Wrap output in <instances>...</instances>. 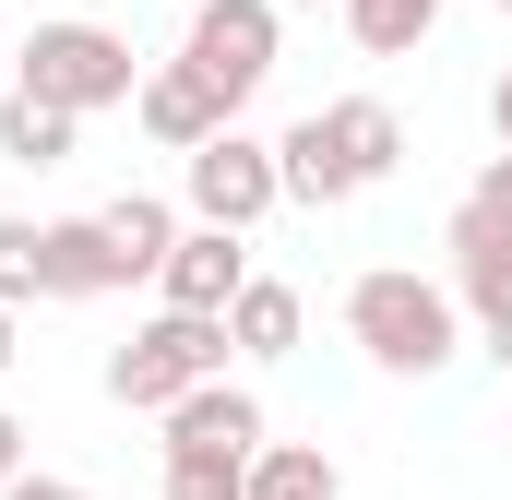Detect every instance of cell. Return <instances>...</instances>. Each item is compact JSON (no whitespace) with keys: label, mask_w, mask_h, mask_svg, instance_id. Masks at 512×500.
<instances>
[{"label":"cell","mask_w":512,"mask_h":500,"mask_svg":"<svg viewBox=\"0 0 512 500\" xmlns=\"http://www.w3.org/2000/svg\"><path fill=\"white\" fill-rule=\"evenodd\" d=\"M393 155H405V120H393L382 96H334V108H310V120L274 143L286 203H358V191L393 179Z\"/></svg>","instance_id":"cell-1"},{"label":"cell","mask_w":512,"mask_h":500,"mask_svg":"<svg viewBox=\"0 0 512 500\" xmlns=\"http://www.w3.org/2000/svg\"><path fill=\"white\" fill-rule=\"evenodd\" d=\"M346 334H358V346H370V370H393V381L453 370V346H465L453 286H429V274H405V262H382V274H358V286H346Z\"/></svg>","instance_id":"cell-2"},{"label":"cell","mask_w":512,"mask_h":500,"mask_svg":"<svg viewBox=\"0 0 512 500\" xmlns=\"http://www.w3.org/2000/svg\"><path fill=\"white\" fill-rule=\"evenodd\" d=\"M227 310H155L131 346H108V405H131V417H167L191 381H227Z\"/></svg>","instance_id":"cell-3"},{"label":"cell","mask_w":512,"mask_h":500,"mask_svg":"<svg viewBox=\"0 0 512 500\" xmlns=\"http://www.w3.org/2000/svg\"><path fill=\"white\" fill-rule=\"evenodd\" d=\"M12 84H36L48 108L96 120V108H131L143 60H131V36H108V24H84V12H48V24L24 36V72H12Z\"/></svg>","instance_id":"cell-4"},{"label":"cell","mask_w":512,"mask_h":500,"mask_svg":"<svg viewBox=\"0 0 512 500\" xmlns=\"http://www.w3.org/2000/svg\"><path fill=\"white\" fill-rule=\"evenodd\" d=\"M274 24H286V0H191V72L227 96V108H251L262 72H274Z\"/></svg>","instance_id":"cell-5"},{"label":"cell","mask_w":512,"mask_h":500,"mask_svg":"<svg viewBox=\"0 0 512 500\" xmlns=\"http://www.w3.org/2000/svg\"><path fill=\"white\" fill-rule=\"evenodd\" d=\"M274 203H286V167H274L262 131L227 120L215 143H191V215H203V227H262Z\"/></svg>","instance_id":"cell-6"},{"label":"cell","mask_w":512,"mask_h":500,"mask_svg":"<svg viewBox=\"0 0 512 500\" xmlns=\"http://www.w3.org/2000/svg\"><path fill=\"white\" fill-rule=\"evenodd\" d=\"M131 120L155 131V143H167V155H191V143H215V131L239 120V108H227V96H215V84H203V72H191V60H155V72H143V84H131Z\"/></svg>","instance_id":"cell-7"},{"label":"cell","mask_w":512,"mask_h":500,"mask_svg":"<svg viewBox=\"0 0 512 500\" xmlns=\"http://www.w3.org/2000/svg\"><path fill=\"white\" fill-rule=\"evenodd\" d=\"M251 227H203V215H191V227H179V250H167V274H155V286H167V310H227V298H239V286H251Z\"/></svg>","instance_id":"cell-8"},{"label":"cell","mask_w":512,"mask_h":500,"mask_svg":"<svg viewBox=\"0 0 512 500\" xmlns=\"http://www.w3.org/2000/svg\"><path fill=\"white\" fill-rule=\"evenodd\" d=\"M453 286H465V310L477 322H512V215H489L477 191H465V215H453Z\"/></svg>","instance_id":"cell-9"},{"label":"cell","mask_w":512,"mask_h":500,"mask_svg":"<svg viewBox=\"0 0 512 500\" xmlns=\"http://www.w3.org/2000/svg\"><path fill=\"white\" fill-rule=\"evenodd\" d=\"M167 453H239V465H251L262 453V405L239 381H191V393L167 405Z\"/></svg>","instance_id":"cell-10"},{"label":"cell","mask_w":512,"mask_h":500,"mask_svg":"<svg viewBox=\"0 0 512 500\" xmlns=\"http://www.w3.org/2000/svg\"><path fill=\"white\" fill-rule=\"evenodd\" d=\"M120 286V250L96 215H60V227H36V298H108Z\"/></svg>","instance_id":"cell-11"},{"label":"cell","mask_w":512,"mask_h":500,"mask_svg":"<svg viewBox=\"0 0 512 500\" xmlns=\"http://www.w3.org/2000/svg\"><path fill=\"white\" fill-rule=\"evenodd\" d=\"M96 227H108V250H120V286L167 274V250H179V215H167L155 191H120V203H96Z\"/></svg>","instance_id":"cell-12"},{"label":"cell","mask_w":512,"mask_h":500,"mask_svg":"<svg viewBox=\"0 0 512 500\" xmlns=\"http://www.w3.org/2000/svg\"><path fill=\"white\" fill-rule=\"evenodd\" d=\"M72 108H48V96H36V84H12V96H0V155H12V167H72Z\"/></svg>","instance_id":"cell-13"},{"label":"cell","mask_w":512,"mask_h":500,"mask_svg":"<svg viewBox=\"0 0 512 500\" xmlns=\"http://www.w3.org/2000/svg\"><path fill=\"white\" fill-rule=\"evenodd\" d=\"M298 286H274V274H251L239 298H227V334H239V358H298Z\"/></svg>","instance_id":"cell-14"},{"label":"cell","mask_w":512,"mask_h":500,"mask_svg":"<svg viewBox=\"0 0 512 500\" xmlns=\"http://www.w3.org/2000/svg\"><path fill=\"white\" fill-rule=\"evenodd\" d=\"M251 500H346V477H334V453H310V441H262L251 453Z\"/></svg>","instance_id":"cell-15"},{"label":"cell","mask_w":512,"mask_h":500,"mask_svg":"<svg viewBox=\"0 0 512 500\" xmlns=\"http://www.w3.org/2000/svg\"><path fill=\"white\" fill-rule=\"evenodd\" d=\"M346 24H358V48H370V60H405V48L441 24V0H346Z\"/></svg>","instance_id":"cell-16"},{"label":"cell","mask_w":512,"mask_h":500,"mask_svg":"<svg viewBox=\"0 0 512 500\" xmlns=\"http://www.w3.org/2000/svg\"><path fill=\"white\" fill-rule=\"evenodd\" d=\"M167 500H251L239 453H167Z\"/></svg>","instance_id":"cell-17"},{"label":"cell","mask_w":512,"mask_h":500,"mask_svg":"<svg viewBox=\"0 0 512 500\" xmlns=\"http://www.w3.org/2000/svg\"><path fill=\"white\" fill-rule=\"evenodd\" d=\"M0 298H12V310L36 298V227H24V215H0Z\"/></svg>","instance_id":"cell-18"},{"label":"cell","mask_w":512,"mask_h":500,"mask_svg":"<svg viewBox=\"0 0 512 500\" xmlns=\"http://www.w3.org/2000/svg\"><path fill=\"white\" fill-rule=\"evenodd\" d=\"M477 203H489V215H512V143L489 155V167H477Z\"/></svg>","instance_id":"cell-19"},{"label":"cell","mask_w":512,"mask_h":500,"mask_svg":"<svg viewBox=\"0 0 512 500\" xmlns=\"http://www.w3.org/2000/svg\"><path fill=\"white\" fill-rule=\"evenodd\" d=\"M0 500H96V489H72V477H12Z\"/></svg>","instance_id":"cell-20"},{"label":"cell","mask_w":512,"mask_h":500,"mask_svg":"<svg viewBox=\"0 0 512 500\" xmlns=\"http://www.w3.org/2000/svg\"><path fill=\"white\" fill-rule=\"evenodd\" d=\"M12 477H24V417L0 405V489H12Z\"/></svg>","instance_id":"cell-21"},{"label":"cell","mask_w":512,"mask_h":500,"mask_svg":"<svg viewBox=\"0 0 512 500\" xmlns=\"http://www.w3.org/2000/svg\"><path fill=\"white\" fill-rule=\"evenodd\" d=\"M489 131H501V143H512V72H501V84H489Z\"/></svg>","instance_id":"cell-22"},{"label":"cell","mask_w":512,"mask_h":500,"mask_svg":"<svg viewBox=\"0 0 512 500\" xmlns=\"http://www.w3.org/2000/svg\"><path fill=\"white\" fill-rule=\"evenodd\" d=\"M12 358H24V334H12V298H0V370H12Z\"/></svg>","instance_id":"cell-23"},{"label":"cell","mask_w":512,"mask_h":500,"mask_svg":"<svg viewBox=\"0 0 512 500\" xmlns=\"http://www.w3.org/2000/svg\"><path fill=\"white\" fill-rule=\"evenodd\" d=\"M489 358H501V370H512V322H489Z\"/></svg>","instance_id":"cell-24"},{"label":"cell","mask_w":512,"mask_h":500,"mask_svg":"<svg viewBox=\"0 0 512 500\" xmlns=\"http://www.w3.org/2000/svg\"><path fill=\"white\" fill-rule=\"evenodd\" d=\"M286 12H322V0H286Z\"/></svg>","instance_id":"cell-25"},{"label":"cell","mask_w":512,"mask_h":500,"mask_svg":"<svg viewBox=\"0 0 512 500\" xmlns=\"http://www.w3.org/2000/svg\"><path fill=\"white\" fill-rule=\"evenodd\" d=\"M36 12H48V0H36Z\"/></svg>","instance_id":"cell-26"},{"label":"cell","mask_w":512,"mask_h":500,"mask_svg":"<svg viewBox=\"0 0 512 500\" xmlns=\"http://www.w3.org/2000/svg\"><path fill=\"white\" fill-rule=\"evenodd\" d=\"M501 12H512V0H501Z\"/></svg>","instance_id":"cell-27"}]
</instances>
